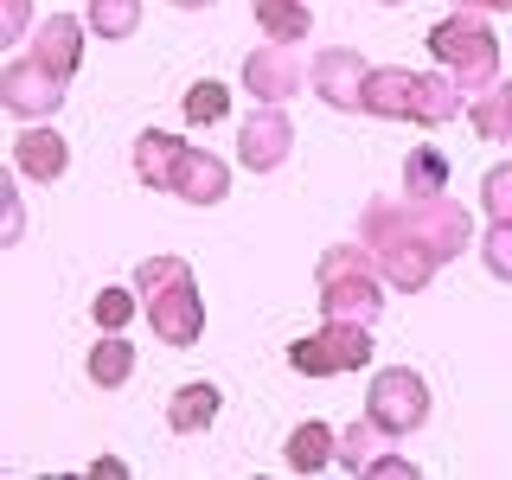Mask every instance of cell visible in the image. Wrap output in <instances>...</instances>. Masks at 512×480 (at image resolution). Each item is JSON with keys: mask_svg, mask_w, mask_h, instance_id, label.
<instances>
[{"mask_svg": "<svg viewBox=\"0 0 512 480\" xmlns=\"http://www.w3.org/2000/svg\"><path fill=\"white\" fill-rule=\"evenodd\" d=\"M288 154H295V122L282 116V103H256L237 128V160L250 173H276Z\"/></svg>", "mask_w": 512, "mask_h": 480, "instance_id": "cell-9", "label": "cell"}, {"mask_svg": "<svg viewBox=\"0 0 512 480\" xmlns=\"http://www.w3.org/2000/svg\"><path fill=\"white\" fill-rule=\"evenodd\" d=\"M0 109L20 122H52L64 109V77L39 58H13L0 64Z\"/></svg>", "mask_w": 512, "mask_h": 480, "instance_id": "cell-7", "label": "cell"}, {"mask_svg": "<svg viewBox=\"0 0 512 480\" xmlns=\"http://www.w3.org/2000/svg\"><path fill=\"white\" fill-rule=\"evenodd\" d=\"M84 372H90V384H103V391H116V384H128V372H135V346H128L122 333H103V340L90 346Z\"/></svg>", "mask_w": 512, "mask_h": 480, "instance_id": "cell-19", "label": "cell"}, {"mask_svg": "<svg viewBox=\"0 0 512 480\" xmlns=\"http://www.w3.org/2000/svg\"><path fill=\"white\" fill-rule=\"evenodd\" d=\"M180 109H186V122H192V128H212V122H224V109H231V90H224L218 77H199V84L186 90V103H180Z\"/></svg>", "mask_w": 512, "mask_h": 480, "instance_id": "cell-23", "label": "cell"}, {"mask_svg": "<svg viewBox=\"0 0 512 480\" xmlns=\"http://www.w3.org/2000/svg\"><path fill=\"white\" fill-rule=\"evenodd\" d=\"M359 244L378 256L384 282L404 288V295H423V288L436 282V269H442V256L429 250L423 231L410 224L404 199H372V205H365V212H359Z\"/></svg>", "mask_w": 512, "mask_h": 480, "instance_id": "cell-2", "label": "cell"}, {"mask_svg": "<svg viewBox=\"0 0 512 480\" xmlns=\"http://www.w3.org/2000/svg\"><path fill=\"white\" fill-rule=\"evenodd\" d=\"M250 13H256V26H263L276 45H301L314 32L308 0H250Z\"/></svg>", "mask_w": 512, "mask_h": 480, "instance_id": "cell-17", "label": "cell"}, {"mask_svg": "<svg viewBox=\"0 0 512 480\" xmlns=\"http://www.w3.org/2000/svg\"><path fill=\"white\" fill-rule=\"evenodd\" d=\"M378 7H404V0H378Z\"/></svg>", "mask_w": 512, "mask_h": 480, "instance_id": "cell-34", "label": "cell"}, {"mask_svg": "<svg viewBox=\"0 0 512 480\" xmlns=\"http://www.w3.org/2000/svg\"><path fill=\"white\" fill-rule=\"evenodd\" d=\"M365 474H416V461H404V455H372V468Z\"/></svg>", "mask_w": 512, "mask_h": 480, "instance_id": "cell-30", "label": "cell"}, {"mask_svg": "<svg viewBox=\"0 0 512 480\" xmlns=\"http://www.w3.org/2000/svg\"><path fill=\"white\" fill-rule=\"evenodd\" d=\"M365 64L352 45H327V52L308 58V90L320 96L327 109H346V116H359V96H365Z\"/></svg>", "mask_w": 512, "mask_h": 480, "instance_id": "cell-10", "label": "cell"}, {"mask_svg": "<svg viewBox=\"0 0 512 480\" xmlns=\"http://www.w3.org/2000/svg\"><path fill=\"white\" fill-rule=\"evenodd\" d=\"M468 122L480 141H512V84H493L468 103Z\"/></svg>", "mask_w": 512, "mask_h": 480, "instance_id": "cell-20", "label": "cell"}, {"mask_svg": "<svg viewBox=\"0 0 512 480\" xmlns=\"http://www.w3.org/2000/svg\"><path fill=\"white\" fill-rule=\"evenodd\" d=\"M224 192H231V167H224L218 154H205V148H186L180 180H173V199H186V205H224Z\"/></svg>", "mask_w": 512, "mask_h": 480, "instance_id": "cell-15", "label": "cell"}, {"mask_svg": "<svg viewBox=\"0 0 512 480\" xmlns=\"http://www.w3.org/2000/svg\"><path fill=\"white\" fill-rule=\"evenodd\" d=\"M141 308H148L154 340H167V346H199V333H205L199 282H173V288H160V295H148Z\"/></svg>", "mask_w": 512, "mask_h": 480, "instance_id": "cell-11", "label": "cell"}, {"mask_svg": "<svg viewBox=\"0 0 512 480\" xmlns=\"http://www.w3.org/2000/svg\"><path fill=\"white\" fill-rule=\"evenodd\" d=\"M442 186H448V154L429 148V141H423V148H410V160H404V192H423V199H429V192H442Z\"/></svg>", "mask_w": 512, "mask_h": 480, "instance_id": "cell-22", "label": "cell"}, {"mask_svg": "<svg viewBox=\"0 0 512 480\" xmlns=\"http://www.w3.org/2000/svg\"><path fill=\"white\" fill-rule=\"evenodd\" d=\"M448 7H474V13H506L512 0H448Z\"/></svg>", "mask_w": 512, "mask_h": 480, "instance_id": "cell-32", "label": "cell"}, {"mask_svg": "<svg viewBox=\"0 0 512 480\" xmlns=\"http://www.w3.org/2000/svg\"><path fill=\"white\" fill-rule=\"evenodd\" d=\"M461 90L448 71H410V64H372L365 71V96H359V116L372 122H423L442 128L461 116Z\"/></svg>", "mask_w": 512, "mask_h": 480, "instance_id": "cell-1", "label": "cell"}, {"mask_svg": "<svg viewBox=\"0 0 512 480\" xmlns=\"http://www.w3.org/2000/svg\"><path fill=\"white\" fill-rule=\"evenodd\" d=\"M480 199H487V218H512V160L487 167V180H480Z\"/></svg>", "mask_w": 512, "mask_h": 480, "instance_id": "cell-28", "label": "cell"}, {"mask_svg": "<svg viewBox=\"0 0 512 480\" xmlns=\"http://www.w3.org/2000/svg\"><path fill=\"white\" fill-rule=\"evenodd\" d=\"M135 308H141V301L128 295V288H103V295L90 301V320H96L103 333H122L128 320H135Z\"/></svg>", "mask_w": 512, "mask_h": 480, "instance_id": "cell-26", "label": "cell"}, {"mask_svg": "<svg viewBox=\"0 0 512 480\" xmlns=\"http://www.w3.org/2000/svg\"><path fill=\"white\" fill-rule=\"evenodd\" d=\"M365 416H372L391 442L416 436V429L429 423V384H423V372H410V365H384V372L372 378V391H365Z\"/></svg>", "mask_w": 512, "mask_h": 480, "instance_id": "cell-6", "label": "cell"}, {"mask_svg": "<svg viewBox=\"0 0 512 480\" xmlns=\"http://www.w3.org/2000/svg\"><path fill=\"white\" fill-rule=\"evenodd\" d=\"M167 7H186V13H199V7H218V0H167Z\"/></svg>", "mask_w": 512, "mask_h": 480, "instance_id": "cell-33", "label": "cell"}, {"mask_svg": "<svg viewBox=\"0 0 512 480\" xmlns=\"http://www.w3.org/2000/svg\"><path fill=\"white\" fill-rule=\"evenodd\" d=\"M180 160H186V141H180V135H167V128L135 135V180H141V186L173 192V180H180Z\"/></svg>", "mask_w": 512, "mask_h": 480, "instance_id": "cell-14", "label": "cell"}, {"mask_svg": "<svg viewBox=\"0 0 512 480\" xmlns=\"http://www.w3.org/2000/svg\"><path fill=\"white\" fill-rule=\"evenodd\" d=\"M20 231H26V212H20V199H7V237L0 244H20Z\"/></svg>", "mask_w": 512, "mask_h": 480, "instance_id": "cell-31", "label": "cell"}, {"mask_svg": "<svg viewBox=\"0 0 512 480\" xmlns=\"http://www.w3.org/2000/svg\"><path fill=\"white\" fill-rule=\"evenodd\" d=\"M84 39H90V20H77V13H52V20L32 26V58L52 64L64 84H71L77 64H84Z\"/></svg>", "mask_w": 512, "mask_h": 480, "instance_id": "cell-12", "label": "cell"}, {"mask_svg": "<svg viewBox=\"0 0 512 480\" xmlns=\"http://www.w3.org/2000/svg\"><path fill=\"white\" fill-rule=\"evenodd\" d=\"M378 436H384V429L372 423V416H365V423H352L346 436H340V448H333V461H340L346 474H365V468H372V455H378Z\"/></svg>", "mask_w": 512, "mask_h": 480, "instance_id": "cell-24", "label": "cell"}, {"mask_svg": "<svg viewBox=\"0 0 512 480\" xmlns=\"http://www.w3.org/2000/svg\"><path fill=\"white\" fill-rule=\"evenodd\" d=\"M333 448H340V436H333L327 423H295L282 455H288V468H295V474H320L333 461Z\"/></svg>", "mask_w": 512, "mask_h": 480, "instance_id": "cell-18", "label": "cell"}, {"mask_svg": "<svg viewBox=\"0 0 512 480\" xmlns=\"http://www.w3.org/2000/svg\"><path fill=\"white\" fill-rule=\"evenodd\" d=\"M64 167H71V141L64 135H52V128H39V122H32L26 135H13V173H20V180L52 186V180H64Z\"/></svg>", "mask_w": 512, "mask_h": 480, "instance_id": "cell-13", "label": "cell"}, {"mask_svg": "<svg viewBox=\"0 0 512 480\" xmlns=\"http://www.w3.org/2000/svg\"><path fill=\"white\" fill-rule=\"evenodd\" d=\"M429 58H436L461 90H493L500 84V32L480 20L474 7H455L448 20L429 26Z\"/></svg>", "mask_w": 512, "mask_h": 480, "instance_id": "cell-4", "label": "cell"}, {"mask_svg": "<svg viewBox=\"0 0 512 480\" xmlns=\"http://www.w3.org/2000/svg\"><path fill=\"white\" fill-rule=\"evenodd\" d=\"M244 90H250V103H295L308 90V64L295 58V45L269 39L244 58Z\"/></svg>", "mask_w": 512, "mask_h": 480, "instance_id": "cell-8", "label": "cell"}, {"mask_svg": "<svg viewBox=\"0 0 512 480\" xmlns=\"http://www.w3.org/2000/svg\"><path fill=\"white\" fill-rule=\"evenodd\" d=\"M84 20L96 39H135L141 32V0H90Z\"/></svg>", "mask_w": 512, "mask_h": 480, "instance_id": "cell-21", "label": "cell"}, {"mask_svg": "<svg viewBox=\"0 0 512 480\" xmlns=\"http://www.w3.org/2000/svg\"><path fill=\"white\" fill-rule=\"evenodd\" d=\"M218 410H224V391L212 378H192L173 391V404H167V429L173 436H205V429L218 423Z\"/></svg>", "mask_w": 512, "mask_h": 480, "instance_id": "cell-16", "label": "cell"}, {"mask_svg": "<svg viewBox=\"0 0 512 480\" xmlns=\"http://www.w3.org/2000/svg\"><path fill=\"white\" fill-rule=\"evenodd\" d=\"M173 282H192V263L186 256H148V263L135 269V288H141V301L160 295V288H173Z\"/></svg>", "mask_w": 512, "mask_h": 480, "instance_id": "cell-25", "label": "cell"}, {"mask_svg": "<svg viewBox=\"0 0 512 480\" xmlns=\"http://www.w3.org/2000/svg\"><path fill=\"white\" fill-rule=\"evenodd\" d=\"M480 256H487V269H493L500 282H512V218H493V224H487Z\"/></svg>", "mask_w": 512, "mask_h": 480, "instance_id": "cell-27", "label": "cell"}, {"mask_svg": "<svg viewBox=\"0 0 512 480\" xmlns=\"http://www.w3.org/2000/svg\"><path fill=\"white\" fill-rule=\"evenodd\" d=\"M314 288H320V314L327 320H378L384 314V269H378V256L365 250L359 237L320 250Z\"/></svg>", "mask_w": 512, "mask_h": 480, "instance_id": "cell-3", "label": "cell"}, {"mask_svg": "<svg viewBox=\"0 0 512 480\" xmlns=\"http://www.w3.org/2000/svg\"><path fill=\"white\" fill-rule=\"evenodd\" d=\"M372 320H320L308 340L288 346V365L308 378H340V372H359L372 365Z\"/></svg>", "mask_w": 512, "mask_h": 480, "instance_id": "cell-5", "label": "cell"}, {"mask_svg": "<svg viewBox=\"0 0 512 480\" xmlns=\"http://www.w3.org/2000/svg\"><path fill=\"white\" fill-rule=\"evenodd\" d=\"M32 39V0H0V45Z\"/></svg>", "mask_w": 512, "mask_h": 480, "instance_id": "cell-29", "label": "cell"}]
</instances>
